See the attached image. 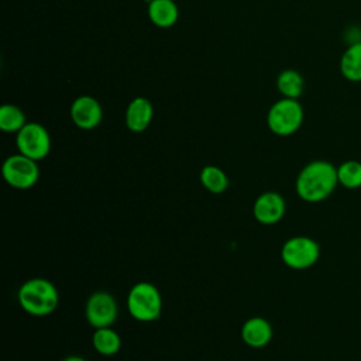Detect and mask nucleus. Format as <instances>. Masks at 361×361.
I'll list each match as a JSON object with an SVG mask.
<instances>
[{
    "instance_id": "20",
    "label": "nucleus",
    "mask_w": 361,
    "mask_h": 361,
    "mask_svg": "<svg viewBox=\"0 0 361 361\" xmlns=\"http://www.w3.org/2000/svg\"><path fill=\"white\" fill-rule=\"evenodd\" d=\"M62 361H87V360H85V358H82L79 355H69V357L63 358Z\"/></svg>"
},
{
    "instance_id": "14",
    "label": "nucleus",
    "mask_w": 361,
    "mask_h": 361,
    "mask_svg": "<svg viewBox=\"0 0 361 361\" xmlns=\"http://www.w3.org/2000/svg\"><path fill=\"white\" fill-rule=\"evenodd\" d=\"M340 72L353 83L361 82V41L351 42L340 58Z\"/></svg>"
},
{
    "instance_id": "3",
    "label": "nucleus",
    "mask_w": 361,
    "mask_h": 361,
    "mask_svg": "<svg viewBox=\"0 0 361 361\" xmlns=\"http://www.w3.org/2000/svg\"><path fill=\"white\" fill-rule=\"evenodd\" d=\"M303 118L305 113L299 100L282 97L269 107L267 113V126L274 134L288 137L300 128Z\"/></svg>"
},
{
    "instance_id": "16",
    "label": "nucleus",
    "mask_w": 361,
    "mask_h": 361,
    "mask_svg": "<svg viewBox=\"0 0 361 361\" xmlns=\"http://www.w3.org/2000/svg\"><path fill=\"white\" fill-rule=\"evenodd\" d=\"M92 343L94 350L102 355H114L121 347L120 336L110 327L96 329L92 337Z\"/></svg>"
},
{
    "instance_id": "11",
    "label": "nucleus",
    "mask_w": 361,
    "mask_h": 361,
    "mask_svg": "<svg viewBox=\"0 0 361 361\" xmlns=\"http://www.w3.org/2000/svg\"><path fill=\"white\" fill-rule=\"evenodd\" d=\"M152 116L154 107L149 99L144 96H137L127 104L124 113L126 126L133 133H142L149 127Z\"/></svg>"
},
{
    "instance_id": "1",
    "label": "nucleus",
    "mask_w": 361,
    "mask_h": 361,
    "mask_svg": "<svg viewBox=\"0 0 361 361\" xmlns=\"http://www.w3.org/2000/svg\"><path fill=\"white\" fill-rule=\"evenodd\" d=\"M338 185L337 166L329 161H312L302 168L296 178L298 196L307 203H319L331 196Z\"/></svg>"
},
{
    "instance_id": "8",
    "label": "nucleus",
    "mask_w": 361,
    "mask_h": 361,
    "mask_svg": "<svg viewBox=\"0 0 361 361\" xmlns=\"http://www.w3.org/2000/svg\"><path fill=\"white\" fill-rule=\"evenodd\" d=\"M87 323L94 327H110L117 319V303L116 299L103 290L94 292L89 296L85 307Z\"/></svg>"
},
{
    "instance_id": "7",
    "label": "nucleus",
    "mask_w": 361,
    "mask_h": 361,
    "mask_svg": "<svg viewBox=\"0 0 361 361\" xmlns=\"http://www.w3.org/2000/svg\"><path fill=\"white\" fill-rule=\"evenodd\" d=\"M1 172L4 180L16 189H30L37 183L39 176L37 161L20 152L10 155L3 162Z\"/></svg>"
},
{
    "instance_id": "9",
    "label": "nucleus",
    "mask_w": 361,
    "mask_h": 361,
    "mask_svg": "<svg viewBox=\"0 0 361 361\" xmlns=\"http://www.w3.org/2000/svg\"><path fill=\"white\" fill-rule=\"evenodd\" d=\"M69 113L73 124L82 130L96 128L103 118L102 104L87 94L76 97L71 104Z\"/></svg>"
},
{
    "instance_id": "17",
    "label": "nucleus",
    "mask_w": 361,
    "mask_h": 361,
    "mask_svg": "<svg viewBox=\"0 0 361 361\" xmlns=\"http://www.w3.org/2000/svg\"><path fill=\"white\" fill-rule=\"evenodd\" d=\"M25 124V114L18 106L7 103L0 107V128L4 133H18Z\"/></svg>"
},
{
    "instance_id": "2",
    "label": "nucleus",
    "mask_w": 361,
    "mask_h": 361,
    "mask_svg": "<svg viewBox=\"0 0 361 361\" xmlns=\"http://www.w3.org/2000/svg\"><path fill=\"white\" fill-rule=\"evenodd\" d=\"M59 302V295L52 282L44 278H32L18 289L20 306L32 316L52 313Z\"/></svg>"
},
{
    "instance_id": "15",
    "label": "nucleus",
    "mask_w": 361,
    "mask_h": 361,
    "mask_svg": "<svg viewBox=\"0 0 361 361\" xmlns=\"http://www.w3.org/2000/svg\"><path fill=\"white\" fill-rule=\"evenodd\" d=\"M276 89L282 97L298 100L303 94L305 79L296 69H283L276 78Z\"/></svg>"
},
{
    "instance_id": "5",
    "label": "nucleus",
    "mask_w": 361,
    "mask_h": 361,
    "mask_svg": "<svg viewBox=\"0 0 361 361\" xmlns=\"http://www.w3.org/2000/svg\"><path fill=\"white\" fill-rule=\"evenodd\" d=\"M320 257V245L307 235H295L286 240L281 250L283 264L292 269H307L313 267Z\"/></svg>"
},
{
    "instance_id": "12",
    "label": "nucleus",
    "mask_w": 361,
    "mask_h": 361,
    "mask_svg": "<svg viewBox=\"0 0 361 361\" xmlns=\"http://www.w3.org/2000/svg\"><path fill=\"white\" fill-rule=\"evenodd\" d=\"M241 338L250 347H265L272 338V326L264 317H251L241 327Z\"/></svg>"
},
{
    "instance_id": "4",
    "label": "nucleus",
    "mask_w": 361,
    "mask_h": 361,
    "mask_svg": "<svg viewBox=\"0 0 361 361\" xmlns=\"http://www.w3.org/2000/svg\"><path fill=\"white\" fill-rule=\"evenodd\" d=\"M127 309L138 322L157 320L162 310V299L158 288L149 282L135 283L128 292Z\"/></svg>"
},
{
    "instance_id": "6",
    "label": "nucleus",
    "mask_w": 361,
    "mask_h": 361,
    "mask_svg": "<svg viewBox=\"0 0 361 361\" xmlns=\"http://www.w3.org/2000/svg\"><path fill=\"white\" fill-rule=\"evenodd\" d=\"M16 145L20 154L39 161L49 154L51 137L48 130L39 123H27L16 137Z\"/></svg>"
},
{
    "instance_id": "13",
    "label": "nucleus",
    "mask_w": 361,
    "mask_h": 361,
    "mask_svg": "<svg viewBox=\"0 0 361 361\" xmlns=\"http://www.w3.org/2000/svg\"><path fill=\"white\" fill-rule=\"evenodd\" d=\"M148 18L158 28L175 25L179 17V8L173 0H148Z\"/></svg>"
},
{
    "instance_id": "18",
    "label": "nucleus",
    "mask_w": 361,
    "mask_h": 361,
    "mask_svg": "<svg viewBox=\"0 0 361 361\" xmlns=\"http://www.w3.org/2000/svg\"><path fill=\"white\" fill-rule=\"evenodd\" d=\"M200 182L202 185L212 193H223L228 186V178L223 169L214 165H206L200 171Z\"/></svg>"
},
{
    "instance_id": "19",
    "label": "nucleus",
    "mask_w": 361,
    "mask_h": 361,
    "mask_svg": "<svg viewBox=\"0 0 361 361\" xmlns=\"http://www.w3.org/2000/svg\"><path fill=\"white\" fill-rule=\"evenodd\" d=\"M338 183L350 190L361 188V162L348 159L337 166Z\"/></svg>"
},
{
    "instance_id": "10",
    "label": "nucleus",
    "mask_w": 361,
    "mask_h": 361,
    "mask_svg": "<svg viewBox=\"0 0 361 361\" xmlns=\"http://www.w3.org/2000/svg\"><path fill=\"white\" fill-rule=\"evenodd\" d=\"M286 210L285 199L276 192H265L259 195L252 207V213L255 220L262 224L271 226L282 220Z\"/></svg>"
}]
</instances>
